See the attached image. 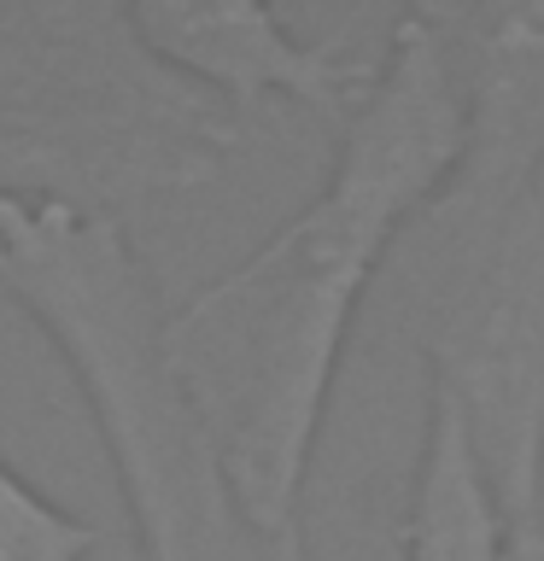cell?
<instances>
[{
	"label": "cell",
	"mask_w": 544,
	"mask_h": 561,
	"mask_svg": "<svg viewBox=\"0 0 544 561\" xmlns=\"http://www.w3.org/2000/svg\"><path fill=\"white\" fill-rule=\"evenodd\" d=\"M456 158L463 88L445 30L433 7H404L393 59L333 135L310 199L165 310V368L258 533L310 538V456L358 310L416 217L445 193Z\"/></svg>",
	"instance_id": "1"
},
{
	"label": "cell",
	"mask_w": 544,
	"mask_h": 561,
	"mask_svg": "<svg viewBox=\"0 0 544 561\" xmlns=\"http://www.w3.org/2000/svg\"><path fill=\"white\" fill-rule=\"evenodd\" d=\"M258 129L147 47L112 0H0V199L100 217L211 187Z\"/></svg>",
	"instance_id": "2"
},
{
	"label": "cell",
	"mask_w": 544,
	"mask_h": 561,
	"mask_svg": "<svg viewBox=\"0 0 544 561\" xmlns=\"http://www.w3.org/2000/svg\"><path fill=\"white\" fill-rule=\"evenodd\" d=\"M428 392L463 415L515 533L544 526V170L498 205L433 199L398 245Z\"/></svg>",
	"instance_id": "3"
},
{
	"label": "cell",
	"mask_w": 544,
	"mask_h": 561,
	"mask_svg": "<svg viewBox=\"0 0 544 561\" xmlns=\"http://www.w3.org/2000/svg\"><path fill=\"white\" fill-rule=\"evenodd\" d=\"M129 12L158 59L211 88L246 129L270 105H293L340 135L393 59L404 7H363L316 35L263 0H135Z\"/></svg>",
	"instance_id": "4"
},
{
	"label": "cell",
	"mask_w": 544,
	"mask_h": 561,
	"mask_svg": "<svg viewBox=\"0 0 544 561\" xmlns=\"http://www.w3.org/2000/svg\"><path fill=\"white\" fill-rule=\"evenodd\" d=\"M515 520L491 491L463 415L439 392H421V438L398 515L404 561H509Z\"/></svg>",
	"instance_id": "5"
},
{
	"label": "cell",
	"mask_w": 544,
	"mask_h": 561,
	"mask_svg": "<svg viewBox=\"0 0 544 561\" xmlns=\"http://www.w3.org/2000/svg\"><path fill=\"white\" fill-rule=\"evenodd\" d=\"M100 543L105 533L94 520L70 515L0 456V561H88Z\"/></svg>",
	"instance_id": "6"
},
{
	"label": "cell",
	"mask_w": 544,
	"mask_h": 561,
	"mask_svg": "<svg viewBox=\"0 0 544 561\" xmlns=\"http://www.w3.org/2000/svg\"><path fill=\"white\" fill-rule=\"evenodd\" d=\"M509 561H544V526H533V533H515V550H509Z\"/></svg>",
	"instance_id": "7"
}]
</instances>
